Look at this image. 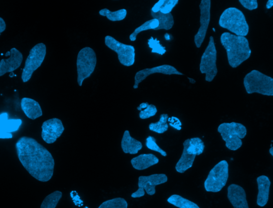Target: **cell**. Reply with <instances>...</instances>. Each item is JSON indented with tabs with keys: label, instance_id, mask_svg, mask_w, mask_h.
<instances>
[{
	"label": "cell",
	"instance_id": "cell-1",
	"mask_svg": "<svg viewBox=\"0 0 273 208\" xmlns=\"http://www.w3.org/2000/svg\"><path fill=\"white\" fill-rule=\"evenodd\" d=\"M16 149L20 163L33 177L42 182L50 181L55 167L50 151L34 138L28 137L20 138Z\"/></svg>",
	"mask_w": 273,
	"mask_h": 208
},
{
	"label": "cell",
	"instance_id": "cell-2",
	"mask_svg": "<svg viewBox=\"0 0 273 208\" xmlns=\"http://www.w3.org/2000/svg\"><path fill=\"white\" fill-rule=\"evenodd\" d=\"M220 42L227 52L229 65L233 68L248 60L251 54L248 40L228 32L221 34Z\"/></svg>",
	"mask_w": 273,
	"mask_h": 208
},
{
	"label": "cell",
	"instance_id": "cell-3",
	"mask_svg": "<svg viewBox=\"0 0 273 208\" xmlns=\"http://www.w3.org/2000/svg\"><path fill=\"white\" fill-rule=\"evenodd\" d=\"M219 26L237 36L246 37L249 26L243 13L235 7H230L223 11L219 20Z\"/></svg>",
	"mask_w": 273,
	"mask_h": 208
},
{
	"label": "cell",
	"instance_id": "cell-4",
	"mask_svg": "<svg viewBox=\"0 0 273 208\" xmlns=\"http://www.w3.org/2000/svg\"><path fill=\"white\" fill-rule=\"evenodd\" d=\"M243 85L248 94L273 96V79L260 71L253 70L248 73L243 79Z\"/></svg>",
	"mask_w": 273,
	"mask_h": 208
},
{
	"label": "cell",
	"instance_id": "cell-5",
	"mask_svg": "<svg viewBox=\"0 0 273 208\" xmlns=\"http://www.w3.org/2000/svg\"><path fill=\"white\" fill-rule=\"evenodd\" d=\"M96 64V54L93 49L90 47L82 49L78 53L76 61L79 86H82L83 81L94 73Z\"/></svg>",
	"mask_w": 273,
	"mask_h": 208
},
{
	"label": "cell",
	"instance_id": "cell-6",
	"mask_svg": "<svg viewBox=\"0 0 273 208\" xmlns=\"http://www.w3.org/2000/svg\"><path fill=\"white\" fill-rule=\"evenodd\" d=\"M228 166L226 160H222L210 171L205 182L206 191L217 193L222 189L228 178Z\"/></svg>",
	"mask_w": 273,
	"mask_h": 208
},
{
	"label": "cell",
	"instance_id": "cell-7",
	"mask_svg": "<svg viewBox=\"0 0 273 208\" xmlns=\"http://www.w3.org/2000/svg\"><path fill=\"white\" fill-rule=\"evenodd\" d=\"M217 52L214 38L210 37L206 50L203 53L200 64V71L202 74H206L205 80L209 82H212L218 73L217 67Z\"/></svg>",
	"mask_w": 273,
	"mask_h": 208
},
{
	"label": "cell",
	"instance_id": "cell-8",
	"mask_svg": "<svg viewBox=\"0 0 273 208\" xmlns=\"http://www.w3.org/2000/svg\"><path fill=\"white\" fill-rule=\"evenodd\" d=\"M46 52V46L43 43L35 46L30 51L22 74V79L24 82L29 81L33 73L43 64Z\"/></svg>",
	"mask_w": 273,
	"mask_h": 208
},
{
	"label": "cell",
	"instance_id": "cell-9",
	"mask_svg": "<svg viewBox=\"0 0 273 208\" xmlns=\"http://www.w3.org/2000/svg\"><path fill=\"white\" fill-rule=\"evenodd\" d=\"M107 46L117 53L120 63L125 66H131L135 61V49L134 46L125 45L111 36L105 38Z\"/></svg>",
	"mask_w": 273,
	"mask_h": 208
},
{
	"label": "cell",
	"instance_id": "cell-10",
	"mask_svg": "<svg viewBox=\"0 0 273 208\" xmlns=\"http://www.w3.org/2000/svg\"><path fill=\"white\" fill-rule=\"evenodd\" d=\"M199 6L200 9V27L198 32L194 37L195 46L198 48L201 47L204 42L210 22H211V0H202Z\"/></svg>",
	"mask_w": 273,
	"mask_h": 208
},
{
	"label": "cell",
	"instance_id": "cell-11",
	"mask_svg": "<svg viewBox=\"0 0 273 208\" xmlns=\"http://www.w3.org/2000/svg\"><path fill=\"white\" fill-rule=\"evenodd\" d=\"M64 130L61 121L57 118H53L43 123L41 137L47 144H53L61 136Z\"/></svg>",
	"mask_w": 273,
	"mask_h": 208
},
{
	"label": "cell",
	"instance_id": "cell-12",
	"mask_svg": "<svg viewBox=\"0 0 273 208\" xmlns=\"http://www.w3.org/2000/svg\"><path fill=\"white\" fill-rule=\"evenodd\" d=\"M155 73H162L169 75H184L183 73L178 71L176 68L169 65H163L151 68H146L136 74L134 88L135 89H137L140 83L146 79L149 75Z\"/></svg>",
	"mask_w": 273,
	"mask_h": 208
},
{
	"label": "cell",
	"instance_id": "cell-13",
	"mask_svg": "<svg viewBox=\"0 0 273 208\" xmlns=\"http://www.w3.org/2000/svg\"><path fill=\"white\" fill-rule=\"evenodd\" d=\"M167 181V177L165 174L140 176L138 178V187L143 189L149 195L153 196L156 193V187Z\"/></svg>",
	"mask_w": 273,
	"mask_h": 208
},
{
	"label": "cell",
	"instance_id": "cell-14",
	"mask_svg": "<svg viewBox=\"0 0 273 208\" xmlns=\"http://www.w3.org/2000/svg\"><path fill=\"white\" fill-rule=\"evenodd\" d=\"M10 52L9 58L2 59L0 61V76L15 71L22 63L23 54L17 49L12 48Z\"/></svg>",
	"mask_w": 273,
	"mask_h": 208
},
{
	"label": "cell",
	"instance_id": "cell-15",
	"mask_svg": "<svg viewBox=\"0 0 273 208\" xmlns=\"http://www.w3.org/2000/svg\"><path fill=\"white\" fill-rule=\"evenodd\" d=\"M227 190V198L234 208H249L246 192L241 186L232 184Z\"/></svg>",
	"mask_w": 273,
	"mask_h": 208
},
{
	"label": "cell",
	"instance_id": "cell-16",
	"mask_svg": "<svg viewBox=\"0 0 273 208\" xmlns=\"http://www.w3.org/2000/svg\"><path fill=\"white\" fill-rule=\"evenodd\" d=\"M218 131L222 138L229 136H236L240 139L246 136L247 130L241 123L236 122L223 123L219 125Z\"/></svg>",
	"mask_w": 273,
	"mask_h": 208
},
{
	"label": "cell",
	"instance_id": "cell-17",
	"mask_svg": "<svg viewBox=\"0 0 273 208\" xmlns=\"http://www.w3.org/2000/svg\"><path fill=\"white\" fill-rule=\"evenodd\" d=\"M257 182L258 187L257 204L263 207L267 205L269 201L271 182L269 178L264 175L258 177Z\"/></svg>",
	"mask_w": 273,
	"mask_h": 208
},
{
	"label": "cell",
	"instance_id": "cell-18",
	"mask_svg": "<svg viewBox=\"0 0 273 208\" xmlns=\"http://www.w3.org/2000/svg\"><path fill=\"white\" fill-rule=\"evenodd\" d=\"M21 107L26 116L31 120H36L43 115L40 104L33 99L23 98L21 101Z\"/></svg>",
	"mask_w": 273,
	"mask_h": 208
},
{
	"label": "cell",
	"instance_id": "cell-19",
	"mask_svg": "<svg viewBox=\"0 0 273 208\" xmlns=\"http://www.w3.org/2000/svg\"><path fill=\"white\" fill-rule=\"evenodd\" d=\"M121 148L126 154L136 155L142 149L143 145L130 136L129 131L126 130L122 139Z\"/></svg>",
	"mask_w": 273,
	"mask_h": 208
},
{
	"label": "cell",
	"instance_id": "cell-20",
	"mask_svg": "<svg viewBox=\"0 0 273 208\" xmlns=\"http://www.w3.org/2000/svg\"><path fill=\"white\" fill-rule=\"evenodd\" d=\"M159 158L152 154H144L140 155L131 160V163L136 170H143L148 169L151 166L158 164Z\"/></svg>",
	"mask_w": 273,
	"mask_h": 208
},
{
	"label": "cell",
	"instance_id": "cell-21",
	"mask_svg": "<svg viewBox=\"0 0 273 208\" xmlns=\"http://www.w3.org/2000/svg\"><path fill=\"white\" fill-rule=\"evenodd\" d=\"M22 121L20 119H8V114L3 113L0 114V132L11 133L17 131Z\"/></svg>",
	"mask_w": 273,
	"mask_h": 208
},
{
	"label": "cell",
	"instance_id": "cell-22",
	"mask_svg": "<svg viewBox=\"0 0 273 208\" xmlns=\"http://www.w3.org/2000/svg\"><path fill=\"white\" fill-rule=\"evenodd\" d=\"M183 146L188 154L196 156L202 154L205 149L204 142L198 137L188 139L184 142Z\"/></svg>",
	"mask_w": 273,
	"mask_h": 208
},
{
	"label": "cell",
	"instance_id": "cell-23",
	"mask_svg": "<svg viewBox=\"0 0 273 208\" xmlns=\"http://www.w3.org/2000/svg\"><path fill=\"white\" fill-rule=\"evenodd\" d=\"M151 15L153 19L159 21V25L156 30H170L174 25V19L171 13L164 14L160 12L157 13L151 11Z\"/></svg>",
	"mask_w": 273,
	"mask_h": 208
},
{
	"label": "cell",
	"instance_id": "cell-24",
	"mask_svg": "<svg viewBox=\"0 0 273 208\" xmlns=\"http://www.w3.org/2000/svg\"><path fill=\"white\" fill-rule=\"evenodd\" d=\"M195 157V156L188 154L184 149L183 154H182L179 160L175 166V169L178 172L184 173L188 169L192 167Z\"/></svg>",
	"mask_w": 273,
	"mask_h": 208
},
{
	"label": "cell",
	"instance_id": "cell-25",
	"mask_svg": "<svg viewBox=\"0 0 273 208\" xmlns=\"http://www.w3.org/2000/svg\"><path fill=\"white\" fill-rule=\"evenodd\" d=\"M178 2V0H160L153 6L151 11L155 13L160 12L164 14L170 13Z\"/></svg>",
	"mask_w": 273,
	"mask_h": 208
},
{
	"label": "cell",
	"instance_id": "cell-26",
	"mask_svg": "<svg viewBox=\"0 0 273 208\" xmlns=\"http://www.w3.org/2000/svg\"><path fill=\"white\" fill-rule=\"evenodd\" d=\"M169 204L179 208H200L197 204L177 194H174L167 199Z\"/></svg>",
	"mask_w": 273,
	"mask_h": 208
},
{
	"label": "cell",
	"instance_id": "cell-27",
	"mask_svg": "<svg viewBox=\"0 0 273 208\" xmlns=\"http://www.w3.org/2000/svg\"><path fill=\"white\" fill-rule=\"evenodd\" d=\"M159 25V21L156 19H153L145 22L141 26L137 27V29L130 36V41L134 42L136 40L138 34L140 33L147 30H156Z\"/></svg>",
	"mask_w": 273,
	"mask_h": 208
},
{
	"label": "cell",
	"instance_id": "cell-28",
	"mask_svg": "<svg viewBox=\"0 0 273 208\" xmlns=\"http://www.w3.org/2000/svg\"><path fill=\"white\" fill-rule=\"evenodd\" d=\"M169 116L167 114L161 115L160 120L156 123H152L149 125V129L151 131L155 132L159 134L165 133L169 128L167 124V120Z\"/></svg>",
	"mask_w": 273,
	"mask_h": 208
},
{
	"label": "cell",
	"instance_id": "cell-29",
	"mask_svg": "<svg viewBox=\"0 0 273 208\" xmlns=\"http://www.w3.org/2000/svg\"><path fill=\"white\" fill-rule=\"evenodd\" d=\"M99 13L101 16L107 17L112 22L122 20L127 15V11L125 9L112 12L106 8L100 10Z\"/></svg>",
	"mask_w": 273,
	"mask_h": 208
},
{
	"label": "cell",
	"instance_id": "cell-30",
	"mask_svg": "<svg viewBox=\"0 0 273 208\" xmlns=\"http://www.w3.org/2000/svg\"><path fill=\"white\" fill-rule=\"evenodd\" d=\"M62 196V193L59 191L52 193L44 199L40 208H55Z\"/></svg>",
	"mask_w": 273,
	"mask_h": 208
},
{
	"label": "cell",
	"instance_id": "cell-31",
	"mask_svg": "<svg viewBox=\"0 0 273 208\" xmlns=\"http://www.w3.org/2000/svg\"><path fill=\"white\" fill-rule=\"evenodd\" d=\"M98 208H128V203L124 199L117 198L105 201Z\"/></svg>",
	"mask_w": 273,
	"mask_h": 208
},
{
	"label": "cell",
	"instance_id": "cell-32",
	"mask_svg": "<svg viewBox=\"0 0 273 208\" xmlns=\"http://www.w3.org/2000/svg\"><path fill=\"white\" fill-rule=\"evenodd\" d=\"M226 143V147L231 151H236L239 149L242 145L241 139L236 136H229L222 138Z\"/></svg>",
	"mask_w": 273,
	"mask_h": 208
},
{
	"label": "cell",
	"instance_id": "cell-33",
	"mask_svg": "<svg viewBox=\"0 0 273 208\" xmlns=\"http://www.w3.org/2000/svg\"><path fill=\"white\" fill-rule=\"evenodd\" d=\"M149 47L152 49V53L164 55L166 52L165 47L160 44V41L156 38L151 37L148 40Z\"/></svg>",
	"mask_w": 273,
	"mask_h": 208
},
{
	"label": "cell",
	"instance_id": "cell-34",
	"mask_svg": "<svg viewBox=\"0 0 273 208\" xmlns=\"http://www.w3.org/2000/svg\"><path fill=\"white\" fill-rule=\"evenodd\" d=\"M146 146L149 149L159 152V154L164 156H167L166 152L159 147V146L156 142V140L155 137L149 136L147 138L146 140Z\"/></svg>",
	"mask_w": 273,
	"mask_h": 208
},
{
	"label": "cell",
	"instance_id": "cell-35",
	"mask_svg": "<svg viewBox=\"0 0 273 208\" xmlns=\"http://www.w3.org/2000/svg\"><path fill=\"white\" fill-rule=\"evenodd\" d=\"M158 112L157 108L153 104H149L146 108L142 110L139 113V117L142 119H147L156 115Z\"/></svg>",
	"mask_w": 273,
	"mask_h": 208
},
{
	"label": "cell",
	"instance_id": "cell-36",
	"mask_svg": "<svg viewBox=\"0 0 273 208\" xmlns=\"http://www.w3.org/2000/svg\"><path fill=\"white\" fill-rule=\"evenodd\" d=\"M239 1L244 8L250 11L257 9L258 7L257 0H239Z\"/></svg>",
	"mask_w": 273,
	"mask_h": 208
},
{
	"label": "cell",
	"instance_id": "cell-37",
	"mask_svg": "<svg viewBox=\"0 0 273 208\" xmlns=\"http://www.w3.org/2000/svg\"><path fill=\"white\" fill-rule=\"evenodd\" d=\"M167 121L169 122L170 126L178 130L181 129L182 123L177 117L172 116L168 118Z\"/></svg>",
	"mask_w": 273,
	"mask_h": 208
},
{
	"label": "cell",
	"instance_id": "cell-38",
	"mask_svg": "<svg viewBox=\"0 0 273 208\" xmlns=\"http://www.w3.org/2000/svg\"><path fill=\"white\" fill-rule=\"evenodd\" d=\"M145 190L142 188H138V190L133 193L131 194V197L133 198H141L145 196Z\"/></svg>",
	"mask_w": 273,
	"mask_h": 208
},
{
	"label": "cell",
	"instance_id": "cell-39",
	"mask_svg": "<svg viewBox=\"0 0 273 208\" xmlns=\"http://www.w3.org/2000/svg\"><path fill=\"white\" fill-rule=\"evenodd\" d=\"M5 29L6 24L4 20L2 18L0 17V34L4 32Z\"/></svg>",
	"mask_w": 273,
	"mask_h": 208
},
{
	"label": "cell",
	"instance_id": "cell-40",
	"mask_svg": "<svg viewBox=\"0 0 273 208\" xmlns=\"http://www.w3.org/2000/svg\"><path fill=\"white\" fill-rule=\"evenodd\" d=\"M71 196L72 198H75V199L73 198V200H74V204L76 205H80L83 203L82 201L80 199L78 194H76V196H75L74 194L73 196L72 195V194H71Z\"/></svg>",
	"mask_w": 273,
	"mask_h": 208
},
{
	"label": "cell",
	"instance_id": "cell-41",
	"mask_svg": "<svg viewBox=\"0 0 273 208\" xmlns=\"http://www.w3.org/2000/svg\"><path fill=\"white\" fill-rule=\"evenodd\" d=\"M13 135L11 133H1L0 132V139H11Z\"/></svg>",
	"mask_w": 273,
	"mask_h": 208
},
{
	"label": "cell",
	"instance_id": "cell-42",
	"mask_svg": "<svg viewBox=\"0 0 273 208\" xmlns=\"http://www.w3.org/2000/svg\"><path fill=\"white\" fill-rule=\"evenodd\" d=\"M149 105V104L148 103H143L137 107V109L138 110L141 111L142 110L148 107Z\"/></svg>",
	"mask_w": 273,
	"mask_h": 208
},
{
	"label": "cell",
	"instance_id": "cell-43",
	"mask_svg": "<svg viewBox=\"0 0 273 208\" xmlns=\"http://www.w3.org/2000/svg\"><path fill=\"white\" fill-rule=\"evenodd\" d=\"M273 6V0H269L267 3V8L268 9H270L272 8Z\"/></svg>",
	"mask_w": 273,
	"mask_h": 208
},
{
	"label": "cell",
	"instance_id": "cell-44",
	"mask_svg": "<svg viewBox=\"0 0 273 208\" xmlns=\"http://www.w3.org/2000/svg\"><path fill=\"white\" fill-rule=\"evenodd\" d=\"M164 38L166 40H170V36L169 34L166 33L164 36Z\"/></svg>",
	"mask_w": 273,
	"mask_h": 208
},
{
	"label": "cell",
	"instance_id": "cell-45",
	"mask_svg": "<svg viewBox=\"0 0 273 208\" xmlns=\"http://www.w3.org/2000/svg\"><path fill=\"white\" fill-rule=\"evenodd\" d=\"M189 80H190V82L192 83V84H195L196 83V81L194 79L192 78H187Z\"/></svg>",
	"mask_w": 273,
	"mask_h": 208
},
{
	"label": "cell",
	"instance_id": "cell-46",
	"mask_svg": "<svg viewBox=\"0 0 273 208\" xmlns=\"http://www.w3.org/2000/svg\"><path fill=\"white\" fill-rule=\"evenodd\" d=\"M270 154L272 156H273V148L272 147V145H271V148L269 150Z\"/></svg>",
	"mask_w": 273,
	"mask_h": 208
},
{
	"label": "cell",
	"instance_id": "cell-47",
	"mask_svg": "<svg viewBox=\"0 0 273 208\" xmlns=\"http://www.w3.org/2000/svg\"><path fill=\"white\" fill-rule=\"evenodd\" d=\"M213 31H214L215 32V29H213Z\"/></svg>",
	"mask_w": 273,
	"mask_h": 208
}]
</instances>
